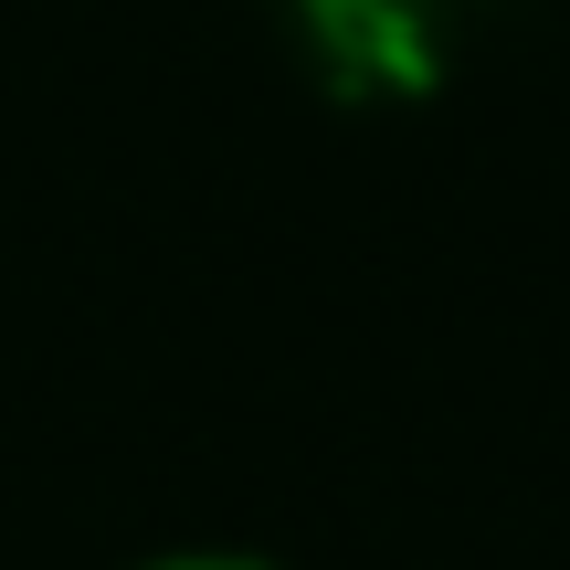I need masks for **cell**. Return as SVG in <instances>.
Wrapping results in <instances>:
<instances>
[{"label":"cell","mask_w":570,"mask_h":570,"mask_svg":"<svg viewBox=\"0 0 570 570\" xmlns=\"http://www.w3.org/2000/svg\"><path fill=\"white\" fill-rule=\"evenodd\" d=\"M285 32L317 63V85L348 106L433 96L444 63H454V21L423 11V0H285Z\"/></svg>","instance_id":"6da1fadb"},{"label":"cell","mask_w":570,"mask_h":570,"mask_svg":"<svg viewBox=\"0 0 570 570\" xmlns=\"http://www.w3.org/2000/svg\"><path fill=\"white\" fill-rule=\"evenodd\" d=\"M423 11H444V21H465V11H508V0H423Z\"/></svg>","instance_id":"7a4b0ae2"},{"label":"cell","mask_w":570,"mask_h":570,"mask_svg":"<svg viewBox=\"0 0 570 570\" xmlns=\"http://www.w3.org/2000/svg\"><path fill=\"white\" fill-rule=\"evenodd\" d=\"M159 570H254V560H159Z\"/></svg>","instance_id":"3957f363"}]
</instances>
